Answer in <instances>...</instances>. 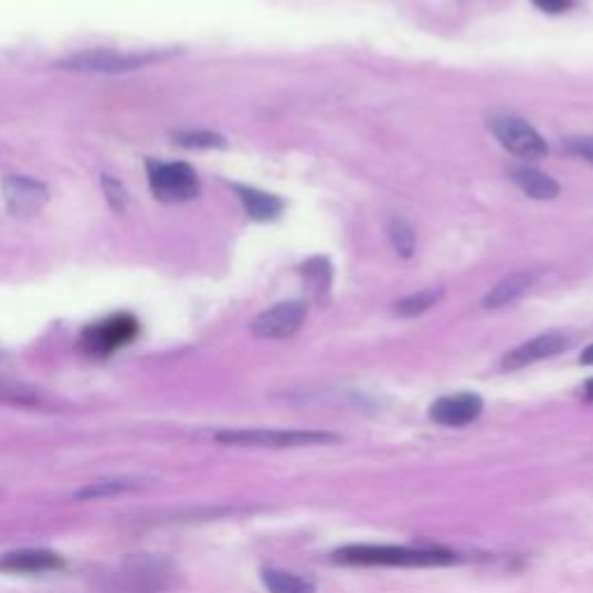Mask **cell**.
Segmentation results:
<instances>
[{"label": "cell", "mask_w": 593, "mask_h": 593, "mask_svg": "<svg viewBox=\"0 0 593 593\" xmlns=\"http://www.w3.org/2000/svg\"><path fill=\"white\" fill-rule=\"evenodd\" d=\"M390 240H392V246L396 248L399 255H403V257L413 255V251H415V232L406 221L394 219L390 223Z\"/></svg>", "instance_id": "ffe728a7"}, {"label": "cell", "mask_w": 593, "mask_h": 593, "mask_svg": "<svg viewBox=\"0 0 593 593\" xmlns=\"http://www.w3.org/2000/svg\"><path fill=\"white\" fill-rule=\"evenodd\" d=\"M335 561L364 568H438L459 563L462 557L447 550L396 548V544H348L335 552Z\"/></svg>", "instance_id": "6da1fadb"}, {"label": "cell", "mask_w": 593, "mask_h": 593, "mask_svg": "<svg viewBox=\"0 0 593 593\" xmlns=\"http://www.w3.org/2000/svg\"><path fill=\"white\" fill-rule=\"evenodd\" d=\"M304 276L308 280V286H311L314 293H327L329 283H331V267L325 257H311L304 265Z\"/></svg>", "instance_id": "d6986e66"}, {"label": "cell", "mask_w": 593, "mask_h": 593, "mask_svg": "<svg viewBox=\"0 0 593 593\" xmlns=\"http://www.w3.org/2000/svg\"><path fill=\"white\" fill-rule=\"evenodd\" d=\"M483 413V399L473 392L441 396L432 403L430 417L443 426H466Z\"/></svg>", "instance_id": "8fae6325"}, {"label": "cell", "mask_w": 593, "mask_h": 593, "mask_svg": "<svg viewBox=\"0 0 593 593\" xmlns=\"http://www.w3.org/2000/svg\"><path fill=\"white\" fill-rule=\"evenodd\" d=\"M441 299H443L441 288H426V290H420L411 297H403L401 301H396L394 314L401 318H415V316H422V314L430 311V308H434Z\"/></svg>", "instance_id": "ac0fdd59"}, {"label": "cell", "mask_w": 593, "mask_h": 593, "mask_svg": "<svg viewBox=\"0 0 593 593\" xmlns=\"http://www.w3.org/2000/svg\"><path fill=\"white\" fill-rule=\"evenodd\" d=\"M568 346H571V339L561 335V331H548V335H540L527 343L517 346L515 350H510L504 358V369L519 371V369L531 367L536 362L557 358V354H561Z\"/></svg>", "instance_id": "30bf717a"}, {"label": "cell", "mask_w": 593, "mask_h": 593, "mask_svg": "<svg viewBox=\"0 0 593 593\" xmlns=\"http://www.w3.org/2000/svg\"><path fill=\"white\" fill-rule=\"evenodd\" d=\"M494 137L498 139L506 151L519 156V158H540L548 153V145L540 137V133L527 124L525 118L517 116H494L489 124Z\"/></svg>", "instance_id": "52a82bcc"}, {"label": "cell", "mask_w": 593, "mask_h": 593, "mask_svg": "<svg viewBox=\"0 0 593 593\" xmlns=\"http://www.w3.org/2000/svg\"><path fill=\"white\" fill-rule=\"evenodd\" d=\"M103 191H105V198L114 211L124 213L128 209V193H126V188L121 186V181L109 177V174H103Z\"/></svg>", "instance_id": "44dd1931"}, {"label": "cell", "mask_w": 593, "mask_h": 593, "mask_svg": "<svg viewBox=\"0 0 593 593\" xmlns=\"http://www.w3.org/2000/svg\"><path fill=\"white\" fill-rule=\"evenodd\" d=\"M584 392H586V396L593 401V378H591V381L586 383V388H584Z\"/></svg>", "instance_id": "484cf974"}, {"label": "cell", "mask_w": 593, "mask_h": 593, "mask_svg": "<svg viewBox=\"0 0 593 593\" xmlns=\"http://www.w3.org/2000/svg\"><path fill=\"white\" fill-rule=\"evenodd\" d=\"M170 563L151 554L128 557L109 580V591L118 593H158L170 586Z\"/></svg>", "instance_id": "7a4b0ae2"}, {"label": "cell", "mask_w": 593, "mask_h": 593, "mask_svg": "<svg viewBox=\"0 0 593 593\" xmlns=\"http://www.w3.org/2000/svg\"><path fill=\"white\" fill-rule=\"evenodd\" d=\"M533 3H536L542 12L559 14V12H565L568 8H571L573 0H533Z\"/></svg>", "instance_id": "cb8c5ba5"}, {"label": "cell", "mask_w": 593, "mask_h": 593, "mask_svg": "<svg viewBox=\"0 0 593 593\" xmlns=\"http://www.w3.org/2000/svg\"><path fill=\"white\" fill-rule=\"evenodd\" d=\"M531 280H533V276L529 272L510 274L508 278L498 283L496 288H491V293L485 297V306L487 308H501V306L512 304L521 293L531 286Z\"/></svg>", "instance_id": "2e32d148"}, {"label": "cell", "mask_w": 593, "mask_h": 593, "mask_svg": "<svg viewBox=\"0 0 593 593\" xmlns=\"http://www.w3.org/2000/svg\"><path fill=\"white\" fill-rule=\"evenodd\" d=\"M139 487H141V480H137V478L116 476V478H103V480L84 485L82 489H77L73 494V498H75V501H98V498L135 491Z\"/></svg>", "instance_id": "9a60e30c"}, {"label": "cell", "mask_w": 593, "mask_h": 593, "mask_svg": "<svg viewBox=\"0 0 593 593\" xmlns=\"http://www.w3.org/2000/svg\"><path fill=\"white\" fill-rule=\"evenodd\" d=\"M582 362L584 364H593V343L582 352Z\"/></svg>", "instance_id": "d4e9b609"}, {"label": "cell", "mask_w": 593, "mask_h": 593, "mask_svg": "<svg viewBox=\"0 0 593 593\" xmlns=\"http://www.w3.org/2000/svg\"><path fill=\"white\" fill-rule=\"evenodd\" d=\"M263 582L269 589V593H316L314 582L286 571H276V568H265Z\"/></svg>", "instance_id": "e0dca14e"}, {"label": "cell", "mask_w": 593, "mask_h": 593, "mask_svg": "<svg viewBox=\"0 0 593 593\" xmlns=\"http://www.w3.org/2000/svg\"><path fill=\"white\" fill-rule=\"evenodd\" d=\"M304 318H306V306L301 301H283L260 314L253 320L251 329L257 339H272V341L290 339L304 325Z\"/></svg>", "instance_id": "ba28073f"}, {"label": "cell", "mask_w": 593, "mask_h": 593, "mask_svg": "<svg viewBox=\"0 0 593 593\" xmlns=\"http://www.w3.org/2000/svg\"><path fill=\"white\" fill-rule=\"evenodd\" d=\"M177 141L181 147H188V149H216V147L225 145L223 137L213 135V133H181V135H177Z\"/></svg>", "instance_id": "7402d4cb"}, {"label": "cell", "mask_w": 593, "mask_h": 593, "mask_svg": "<svg viewBox=\"0 0 593 593\" xmlns=\"http://www.w3.org/2000/svg\"><path fill=\"white\" fill-rule=\"evenodd\" d=\"M568 151L593 165V137H571L568 139Z\"/></svg>", "instance_id": "603a6c76"}, {"label": "cell", "mask_w": 593, "mask_h": 593, "mask_svg": "<svg viewBox=\"0 0 593 593\" xmlns=\"http://www.w3.org/2000/svg\"><path fill=\"white\" fill-rule=\"evenodd\" d=\"M168 54L165 52H135L124 54L116 50H86L61 61L59 67L75 70V73H126V70L151 65Z\"/></svg>", "instance_id": "8992f818"}, {"label": "cell", "mask_w": 593, "mask_h": 593, "mask_svg": "<svg viewBox=\"0 0 593 593\" xmlns=\"http://www.w3.org/2000/svg\"><path fill=\"white\" fill-rule=\"evenodd\" d=\"M59 568H63V559L44 548L14 550L0 557V571L6 573H46L59 571Z\"/></svg>", "instance_id": "7c38bea8"}, {"label": "cell", "mask_w": 593, "mask_h": 593, "mask_svg": "<svg viewBox=\"0 0 593 593\" xmlns=\"http://www.w3.org/2000/svg\"><path fill=\"white\" fill-rule=\"evenodd\" d=\"M216 441L223 445L283 449V447L337 443L339 436L327 434V432H299V430H227V432L216 434Z\"/></svg>", "instance_id": "277c9868"}, {"label": "cell", "mask_w": 593, "mask_h": 593, "mask_svg": "<svg viewBox=\"0 0 593 593\" xmlns=\"http://www.w3.org/2000/svg\"><path fill=\"white\" fill-rule=\"evenodd\" d=\"M139 335V322L130 314H114L100 322H93L82 331V348L93 358H109L116 350L133 343Z\"/></svg>", "instance_id": "5b68a950"}, {"label": "cell", "mask_w": 593, "mask_h": 593, "mask_svg": "<svg viewBox=\"0 0 593 593\" xmlns=\"http://www.w3.org/2000/svg\"><path fill=\"white\" fill-rule=\"evenodd\" d=\"M234 191L236 195H240L246 213L253 221H274L280 216V211H283L280 198L265 193V191H257V188H248V186H234Z\"/></svg>", "instance_id": "4fadbf2b"}, {"label": "cell", "mask_w": 593, "mask_h": 593, "mask_svg": "<svg viewBox=\"0 0 593 593\" xmlns=\"http://www.w3.org/2000/svg\"><path fill=\"white\" fill-rule=\"evenodd\" d=\"M510 179L515 181V186L521 193L533 200H554L561 193L559 183L550 174H544L536 168H519L512 172Z\"/></svg>", "instance_id": "5bb4252c"}, {"label": "cell", "mask_w": 593, "mask_h": 593, "mask_svg": "<svg viewBox=\"0 0 593 593\" xmlns=\"http://www.w3.org/2000/svg\"><path fill=\"white\" fill-rule=\"evenodd\" d=\"M3 193L8 209L14 216H33V213H38L46 204V200H50V191H46V186L42 181L23 174L6 177Z\"/></svg>", "instance_id": "9c48e42d"}, {"label": "cell", "mask_w": 593, "mask_h": 593, "mask_svg": "<svg viewBox=\"0 0 593 593\" xmlns=\"http://www.w3.org/2000/svg\"><path fill=\"white\" fill-rule=\"evenodd\" d=\"M149 183L156 200L177 204L195 200L200 195V179L198 172L188 162H147Z\"/></svg>", "instance_id": "3957f363"}]
</instances>
